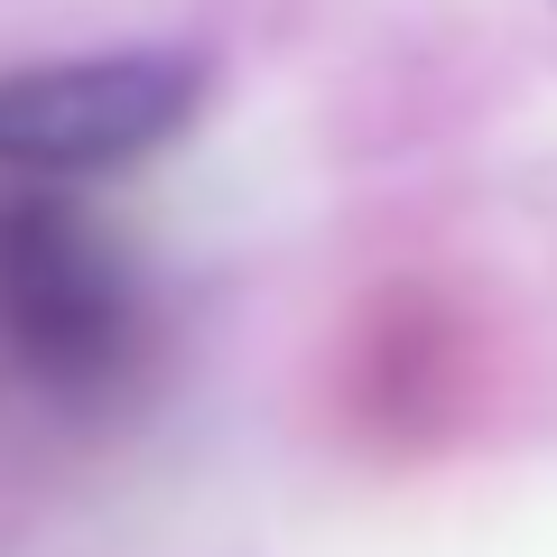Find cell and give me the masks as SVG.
Returning a JSON list of instances; mask_svg holds the SVG:
<instances>
[{
  "instance_id": "6da1fadb",
  "label": "cell",
  "mask_w": 557,
  "mask_h": 557,
  "mask_svg": "<svg viewBox=\"0 0 557 557\" xmlns=\"http://www.w3.org/2000/svg\"><path fill=\"white\" fill-rule=\"evenodd\" d=\"M196 112L186 57H94L0 84V168H121Z\"/></svg>"
}]
</instances>
